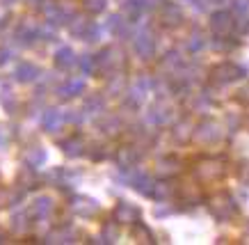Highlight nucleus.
I'll list each match as a JSON object with an SVG mask.
<instances>
[{"label": "nucleus", "mask_w": 249, "mask_h": 245, "mask_svg": "<svg viewBox=\"0 0 249 245\" xmlns=\"http://www.w3.org/2000/svg\"><path fill=\"white\" fill-rule=\"evenodd\" d=\"M208 208H211V213L217 218V220H229V218H233L238 213V207H235V202L229 197L227 192H219L215 197L208 202Z\"/></svg>", "instance_id": "1"}, {"label": "nucleus", "mask_w": 249, "mask_h": 245, "mask_svg": "<svg viewBox=\"0 0 249 245\" xmlns=\"http://www.w3.org/2000/svg\"><path fill=\"white\" fill-rule=\"evenodd\" d=\"M196 176L201 181H217L219 176H224V161L219 158H206L196 165Z\"/></svg>", "instance_id": "2"}, {"label": "nucleus", "mask_w": 249, "mask_h": 245, "mask_svg": "<svg viewBox=\"0 0 249 245\" xmlns=\"http://www.w3.org/2000/svg\"><path fill=\"white\" fill-rule=\"evenodd\" d=\"M242 74H245V71H242L240 67L231 64V62H224V64H219V67L213 69V78H215L217 83H231L235 78H240Z\"/></svg>", "instance_id": "3"}, {"label": "nucleus", "mask_w": 249, "mask_h": 245, "mask_svg": "<svg viewBox=\"0 0 249 245\" xmlns=\"http://www.w3.org/2000/svg\"><path fill=\"white\" fill-rule=\"evenodd\" d=\"M211 28L215 35L224 37V35H229V30L233 28V19H231L227 12H217V14L211 19Z\"/></svg>", "instance_id": "4"}, {"label": "nucleus", "mask_w": 249, "mask_h": 245, "mask_svg": "<svg viewBox=\"0 0 249 245\" xmlns=\"http://www.w3.org/2000/svg\"><path fill=\"white\" fill-rule=\"evenodd\" d=\"M140 218V211L135 207H130L126 202H121L119 207L114 208V220L117 222H135Z\"/></svg>", "instance_id": "5"}, {"label": "nucleus", "mask_w": 249, "mask_h": 245, "mask_svg": "<svg viewBox=\"0 0 249 245\" xmlns=\"http://www.w3.org/2000/svg\"><path fill=\"white\" fill-rule=\"evenodd\" d=\"M135 51L142 57H149V55L153 53V39L151 37H146V35H142V37H137L135 41Z\"/></svg>", "instance_id": "6"}, {"label": "nucleus", "mask_w": 249, "mask_h": 245, "mask_svg": "<svg viewBox=\"0 0 249 245\" xmlns=\"http://www.w3.org/2000/svg\"><path fill=\"white\" fill-rule=\"evenodd\" d=\"M160 19H162V23H165V25H176L178 21H181V9L174 7V5H167Z\"/></svg>", "instance_id": "7"}, {"label": "nucleus", "mask_w": 249, "mask_h": 245, "mask_svg": "<svg viewBox=\"0 0 249 245\" xmlns=\"http://www.w3.org/2000/svg\"><path fill=\"white\" fill-rule=\"evenodd\" d=\"M199 138H201V140H215V138H219L217 126H215V124H204V126H201V131H199Z\"/></svg>", "instance_id": "8"}, {"label": "nucleus", "mask_w": 249, "mask_h": 245, "mask_svg": "<svg viewBox=\"0 0 249 245\" xmlns=\"http://www.w3.org/2000/svg\"><path fill=\"white\" fill-rule=\"evenodd\" d=\"M76 211H80V213H85V215H91V213H96V204L89 202V199H80V202H78V207H76Z\"/></svg>", "instance_id": "9"}, {"label": "nucleus", "mask_w": 249, "mask_h": 245, "mask_svg": "<svg viewBox=\"0 0 249 245\" xmlns=\"http://www.w3.org/2000/svg\"><path fill=\"white\" fill-rule=\"evenodd\" d=\"M140 236V243H153V236H151V231L146 229V227H142V225H137V229H135V238Z\"/></svg>", "instance_id": "10"}, {"label": "nucleus", "mask_w": 249, "mask_h": 245, "mask_svg": "<svg viewBox=\"0 0 249 245\" xmlns=\"http://www.w3.org/2000/svg\"><path fill=\"white\" fill-rule=\"evenodd\" d=\"M85 7H87V12H101V9L106 7V0H85Z\"/></svg>", "instance_id": "11"}, {"label": "nucleus", "mask_w": 249, "mask_h": 245, "mask_svg": "<svg viewBox=\"0 0 249 245\" xmlns=\"http://www.w3.org/2000/svg\"><path fill=\"white\" fill-rule=\"evenodd\" d=\"M153 195H156L158 199L167 197V195H169V184H156V188H153Z\"/></svg>", "instance_id": "12"}, {"label": "nucleus", "mask_w": 249, "mask_h": 245, "mask_svg": "<svg viewBox=\"0 0 249 245\" xmlns=\"http://www.w3.org/2000/svg\"><path fill=\"white\" fill-rule=\"evenodd\" d=\"M238 176H240V181H242V184H249V163H240Z\"/></svg>", "instance_id": "13"}, {"label": "nucleus", "mask_w": 249, "mask_h": 245, "mask_svg": "<svg viewBox=\"0 0 249 245\" xmlns=\"http://www.w3.org/2000/svg\"><path fill=\"white\" fill-rule=\"evenodd\" d=\"M233 7H235V12H240V14H249V0H235Z\"/></svg>", "instance_id": "14"}, {"label": "nucleus", "mask_w": 249, "mask_h": 245, "mask_svg": "<svg viewBox=\"0 0 249 245\" xmlns=\"http://www.w3.org/2000/svg\"><path fill=\"white\" fill-rule=\"evenodd\" d=\"M245 238H247V241H249V227H247V231H245Z\"/></svg>", "instance_id": "15"}, {"label": "nucleus", "mask_w": 249, "mask_h": 245, "mask_svg": "<svg viewBox=\"0 0 249 245\" xmlns=\"http://www.w3.org/2000/svg\"><path fill=\"white\" fill-rule=\"evenodd\" d=\"M190 2H192V0H190Z\"/></svg>", "instance_id": "16"}]
</instances>
